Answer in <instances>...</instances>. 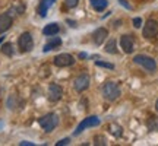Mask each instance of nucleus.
<instances>
[{"instance_id": "nucleus-1", "label": "nucleus", "mask_w": 158, "mask_h": 146, "mask_svg": "<svg viewBox=\"0 0 158 146\" xmlns=\"http://www.w3.org/2000/svg\"><path fill=\"white\" fill-rule=\"evenodd\" d=\"M120 94H122V91H120V86L117 85V82H107L102 86V96L108 102L116 101L120 96Z\"/></svg>"}, {"instance_id": "nucleus-2", "label": "nucleus", "mask_w": 158, "mask_h": 146, "mask_svg": "<svg viewBox=\"0 0 158 146\" xmlns=\"http://www.w3.org/2000/svg\"><path fill=\"white\" fill-rule=\"evenodd\" d=\"M40 126L43 127L45 133H50L53 130L57 127V124H59V117H57L54 112H48V114H45L43 117L38 120Z\"/></svg>"}, {"instance_id": "nucleus-3", "label": "nucleus", "mask_w": 158, "mask_h": 146, "mask_svg": "<svg viewBox=\"0 0 158 146\" xmlns=\"http://www.w3.org/2000/svg\"><path fill=\"white\" fill-rule=\"evenodd\" d=\"M133 63L142 66V67L145 69V70H148V72H155V70H157V63H155V60H154L152 57L145 56V54H136V56L133 57Z\"/></svg>"}, {"instance_id": "nucleus-4", "label": "nucleus", "mask_w": 158, "mask_h": 146, "mask_svg": "<svg viewBox=\"0 0 158 146\" xmlns=\"http://www.w3.org/2000/svg\"><path fill=\"white\" fill-rule=\"evenodd\" d=\"M100 123H101V120L97 117V116H88V117L84 118V120L78 124V127H76V130L73 132V135L75 136L81 135L85 129H88V127H97V126H100Z\"/></svg>"}, {"instance_id": "nucleus-5", "label": "nucleus", "mask_w": 158, "mask_h": 146, "mask_svg": "<svg viewBox=\"0 0 158 146\" xmlns=\"http://www.w3.org/2000/svg\"><path fill=\"white\" fill-rule=\"evenodd\" d=\"M18 47L22 53H28L34 48V39H32V35L29 32H22L18 38Z\"/></svg>"}, {"instance_id": "nucleus-6", "label": "nucleus", "mask_w": 158, "mask_h": 146, "mask_svg": "<svg viewBox=\"0 0 158 146\" xmlns=\"http://www.w3.org/2000/svg\"><path fill=\"white\" fill-rule=\"evenodd\" d=\"M75 57L72 54H69V53H62V54H57L54 59H53V63H54V66L57 67H69V66H72L75 64Z\"/></svg>"}, {"instance_id": "nucleus-7", "label": "nucleus", "mask_w": 158, "mask_h": 146, "mask_svg": "<svg viewBox=\"0 0 158 146\" xmlns=\"http://www.w3.org/2000/svg\"><path fill=\"white\" fill-rule=\"evenodd\" d=\"M63 96V89L60 85L57 83H51L48 86V91H47V98H48V101L51 102H57L60 101Z\"/></svg>"}, {"instance_id": "nucleus-8", "label": "nucleus", "mask_w": 158, "mask_h": 146, "mask_svg": "<svg viewBox=\"0 0 158 146\" xmlns=\"http://www.w3.org/2000/svg\"><path fill=\"white\" fill-rule=\"evenodd\" d=\"M157 34H158V23H157V21H154V19H148L147 23L143 25L142 35H143L145 38H154Z\"/></svg>"}, {"instance_id": "nucleus-9", "label": "nucleus", "mask_w": 158, "mask_h": 146, "mask_svg": "<svg viewBox=\"0 0 158 146\" xmlns=\"http://www.w3.org/2000/svg\"><path fill=\"white\" fill-rule=\"evenodd\" d=\"M89 83H91V79L88 75H79L78 78L75 79L73 82V88L76 92H84V91H86L88 88H89Z\"/></svg>"}, {"instance_id": "nucleus-10", "label": "nucleus", "mask_w": 158, "mask_h": 146, "mask_svg": "<svg viewBox=\"0 0 158 146\" xmlns=\"http://www.w3.org/2000/svg\"><path fill=\"white\" fill-rule=\"evenodd\" d=\"M120 48L126 53V54H132L133 48H135V41L132 35H122L120 37Z\"/></svg>"}, {"instance_id": "nucleus-11", "label": "nucleus", "mask_w": 158, "mask_h": 146, "mask_svg": "<svg viewBox=\"0 0 158 146\" xmlns=\"http://www.w3.org/2000/svg\"><path fill=\"white\" fill-rule=\"evenodd\" d=\"M108 37V31L107 28H97L94 32H92V41L95 45H101Z\"/></svg>"}, {"instance_id": "nucleus-12", "label": "nucleus", "mask_w": 158, "mask_h": 146, "mask_svg": "<svg viewBox=\"0 0 158 146\" xmlns=\"http://www.w3.org/2000/svg\"><path fill=\"white\" fill-rule=\"evenodd\" d=\"M13 23V18L6 12V13H2L0 15V34H5L7 29L12 26Z\"/></svg>"}, {"instance_id": "nucleus-13", "label": "nucleus", "mask_w": 158, "mask_h": 146, "mask_svg": "<svg viewBox=\"0 0 158 146\" xmlns=\"http://www.w3.org/2000/svg\"><path fill=\"white\" fill-rule=\"evenodd\" d=\"M56 3V0H40L38 3V7H37V12L41 18H45L47 16V12L50 9L51 6Z\"/></svg>"}, {"instance_id": "nucleus-14", "label": "nucleus", "mask_w": 158, "mask_h": 146, "mask_svg": "<svg viewBox=\"0 0 158 146\" xmlns=\"http://www.w3.org/2000/svg\"><path fill=\"white\" fill-rule=\"evenodd\" d=\"M62 45V39L59 38V37H54V35H51L50 39H48V43L44 45V48H43V51L44 53H48V51L54 50V48H57V47H60Z\"/></svg>"}, {"instance_id": "nucleus-15", "label": "nucleus", "mask_w": 158, "mask_h": 146, "mask_svg": "<svg viewBox=\"0 0 158 146\" xmlns=\"http://www.w3.org/2000/svg\"><path fill=\"white\" fill-rule=\"evenodd\" d=\"M59 31H60V26H59V23L53 22V23H48V25H45L44 28H43V34L47 35V37H51V35H57V34H59Z\"/></svg>"}, {"instance_id": "nucleus-16", "label": "nucleus", "mask_w": 158, "mask_h": 146, "mask_svg": "<svg viewBox=\"0 0 158 146\" xmlns=\"http://www.w3.org/2000/svg\"><path fill=\"white\" fill-rule=\"evenodd\" d=\"M23 12H25V5H23V3H21V2H16V3L10 7V10L7 12V13L13 18V15H22Z\"/></svg>"}, {"instance_id": "nucleus-17", "label": "nucleus", "mask_w": 158, "mask_h": 146, "mask_svg": "<svg viewBox=\"0 0 158 146\" xmlns=\"http://www.w3.org/2000/svg\"><path fill=\"white\" fill-rule=\"evenodd\" d=\"M147 129L149 132H158V117L157 116H149L147 118Z\"/></svg>"}, {"instance_id": "nucleus-18", "label": "nucleus", "mask_w": 158, "mask_h": 146, "mask_svg": "<svg viewBox=\"0 0 158 146\" xmlns=\"http://www.w3.org/2000/svg\"><path fill=\"white\" fill-rule=\"evenodd\" d=\"M89 2H91V6H92L97 12L106 10V9H107V6H108L107 0H89Z\"/></svg>"}, {"instance_id": "nucleus-19", "label": "nucleus", "mask_w": 158, "mask_h": 146, "mask_svg": "<svg viewBox=\"0 0 158 146\" xmlns=\"http://www.w3.org/2000/svg\"><path fill=\"white\" fill-rule=\"evenodd\" d=\"M104 50H106V53H108V54H116V53H117V41L114 38H110L107 41Z\"/></svg>"}, {"instance_id": "nucleus-20", "label": "nucleus", "mask_w": 158, "mask_h": 146, "mask_svg": "<svg viewBox=\"0 0 158 146\" xmlns=\"http://www.w3.org/2000/svg\"><path fill=\"white\" fill-rule=\"evenodd\" d=\"M13 53H15V50H13V45H12L10 43H6V44L2 45V54L12 57L13 56Z\"/></svg>"}, {"instance_id": "nucleus-21", "label": "nucleus", "mask_w": 158, "mask_h": 146, "mask_svg": "<svg viewBox=\"0 0 158 146\" xmlns=\"http://www.w3.org/2000/svg\"><path fill=\"white\" fill-rule=\"evenodd\" d=\"M95 66H98V67H104V69H108V70H113V69H114V64H113V63L100 62V60H97V62H95Z\"/></svg>"}, {"instance_id": "nucleus-22", "label": "nucleus", "mask_w": 158, "mask_h": 146, "mask_svg": "<svg viewBox=\"0 0 158 146\" xmlns=\"http://www.w3.org/2000/svg\"><path fill=\"white\" fill-rule=\"evenodd\" d=\"M110 132H111L116 137H120V136H122V127H120V126L111 124V126H110Z\"/></svg>"}, {"instance_id": "nucleus-23", "label": "nucleus", "mask_w": 158, "mask_h": 146, "mask_svg": "<svg viewBox=\"0 0 158 146\" xmlns=\"http://www.w3.org/2000/svg\"><path fill=\"white\" fill-rule=\"evenodd\" d=\"M79 3V0H64V6L68 7V9H73L76 7Z\"/></svg>"}, {"instance_id": "nucleus-24", "label": "nucleus", "mask_w": 158, "mask_h": 146, "mask_svg": "<svg viewBox=\"0 0 158 146\" xmlns=\"http://www.w3.org/2000/svg\"><path fill=\"white\" fill-rule=\"evenodd\" d=\"M132 22H133V26H135V28H141L142 26V19L141 18H133Z\"/></svg>"}, {"instance_id": "nucleus-25", "label": "nucleus", "mask_w": 158, "mask_h": 146, "mask_svg": "<svg viewBox=\"0 0 158 146\" xmlns=\"http://www.w3.org/2000/svg\"><path fill=\"white\" fill-rule=\"evenodd\" d=\"M69 142H70V139L69 137H66V139H62V140H59L56 143V146H63V145H69Z\"/></svg>"}, {"instance_id": "nucleus-26", "label": "nucleus", "mask_w": 158, "mask_h": 146, "mask_svg": "<svg viewBox=\"0 0 158 146\" xmlns=\"http://www.w3.org/2000/svg\"><path fill=\"white\" fill-rule=\"evenodd\" d=\"M118 3H120V5H122V6H123V7H126L127 10H132V6H130L129 3L126 2V0H118Z\"/></svg>"}, {"instance_id": "nucleus-27", "label": "nucleus", "mask_w": 158, "mask_h": 146, "mask_svg": "<svg viewBox=\"0 0 158 146\" xmlns=\"http://www.w3.org/2000/svg\"><path fill=\"white\" fill-rule=\"evenodd\" d=\"M19 145H21V146H34V143H32V142H27V140H23V142H21Z\"/></svg>"}, {"instance_id": "nucleus-28", "label": "nucleus", "mask_w": 158, "mask_h": 146, "mask_svg": "<svg viewBox=\"0 0 158 146\" xmlns=\"http://www.w3.org/2000/svg\"><path fill=\"white\" fill-rule=\"evenodd\" d=\"M79 59H86V54H85V53H81V54H79Z\"/></svg>"}, {"instance_id": "nucleus-29", "label": "nucleus", "mask_w": 158, "mask_h": 146, "mask_svg": "<svg viewBox=\"0 0 158 146\" xmlns=\"http://www.w3.org/2000/svg\"><path fill=\"white\" fill-rule=\"evenodd\" d=\"M155 110L158 111V99H157V102H155Z\"/></svg>"}, {"instance_id": "nucleus-30", "label": "nucleus", "mask_w": 158, "mask_h": 146, "mask_svg": "<svg viewBox=\"0 0 158 146\" xmlns=\"http://www.w3.org/2000/svg\"><path fill=\"white\" fill-rule=\"evenodd\" d=\"M3 38H5V37H0V44L3 43Z\"/></svg>"}, {"instance_id": "nucleus-31", "label": "nucleus", "mask_w": 158, "mask_h": 146, "mask_svg": "<svg viewBox=\"0 0 158 146\" xmlns=\"http://www.w3.org/2000/svg\"><path fill=\"white\" fill-rule=\"evenodd\" d=\"M2 126H3V121H2V120H0V129H2Z\"/></svg>"}]
</instances>
